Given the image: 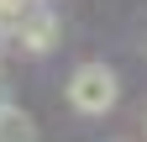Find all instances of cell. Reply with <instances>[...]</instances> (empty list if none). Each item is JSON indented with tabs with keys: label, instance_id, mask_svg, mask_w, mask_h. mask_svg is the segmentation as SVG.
<instances>
[{
	"label": "cell",
	"instance_id": "1",
	"mask_svg": "<svg viewBox=\"0 0 147 142\" xmlns=\"http://www.w3.org/2000/svg\"><path fill=\"white\" fill-rule=\"evenodd\" d=\"M116 100H121V79L110 63H79L68 74V105L79 116H105L116 111Z\"/></svg>",
	"mask_w": 147,
	"mask_h": 142
},
{
	"label": "cell",
	"instance_id": "2",
	"mask_svg": "<svg viewBox=\"0 0 147 142\" xmlns=\"http://www.w3.org/2000/svg\"><path fill=\"white\" fill-rule=\"evenodd\" d=\"M53 42H58V16H53L47 5H32L21 21L11 26V47H16V53H26V58L53 53Z\"/></svg>",
	"mask_w": 147,
	"mask_h": 142
},
{
	"label": "cell",
	"instance_id": "3",
	"mask_svg": "<svg viewBox=\"0 0 147 142\" xmlns=\"http://www.w3.org/2000/svg\"><path fill=\"white\" fill-rule=\"evenodd\" d=\"M0 142H37V121L11 100L0 105Z\"/></svg>",
	"mask_w": 147,
	"mask_h": 142
},
{
	"label": "cell",
	"instance_id": "4",
	"mask_svg": "<svg viewBox=\"0 0 147 142\" xmlns=\"http://www.w3.org/2000/svg\"><path fill=\"white\" fill-rule=\"evenodd\" d=\"M0 105H5V84H0Z\"/></svg>",
	"mask_w": 147,
	"mask_h": 142
},
{
	"label": "cell",
	"instance_id": "5",
	"mask_svg": "<svg viewBox=\"0 0 147 142\" xmlns=\"http://www.w3.org/2000/svg\"><path fill=\"white\" fill-rule=\"evenodd\" d=\"M142 132H147V111H142Z\"/></svg>",
	"mask_w": 147,
	"mask_h": 142
},
{
	"label": "cell",
	"instance_id": "6",
	"mask_svg": "<svg viewBox=\"0 0 147 142\" xmlns=\"http://www.w3.org/2000/svg\"><path fill=\"white\" fill-rule=\"evenodd\" d=\"M37 5H47V0H37Z\"/></svg>",
	"mask_w": 147,
	"mask_h": 142
}]
</instances>
